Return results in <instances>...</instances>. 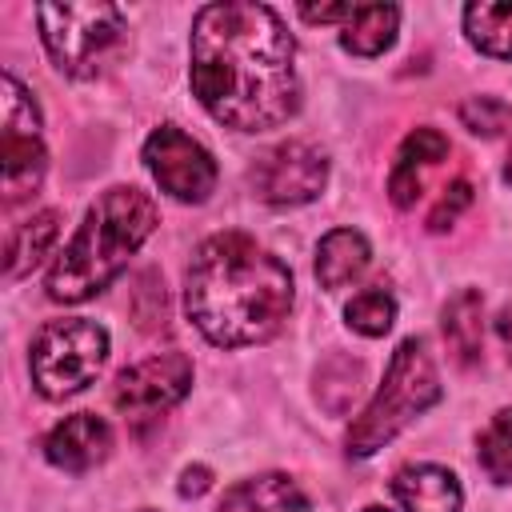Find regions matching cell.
I'll return each mask as SVG.
<instances>
[{
	"instance_id": "cell-21",
	"label": "cell",
	"mask_w": 512,
	"mask_h": 512,
	"mask_svg": "<svg viewBox=\"0 0 512 512\" xmlns=\"http://www.w3.org/2000/svg\"><path fill=\"white\" fill-rule=\"evenodd\" d=\"M344 316H348V324L360 336H384L392 328V320H396V300L384 288H368V292H360V296L348 300Z\"/></svg>"
},
{
	"instance_id": "cell-2",
	"label": "cell",
	"mask_w": 512,
	"mask_h": 512,
	"mask_svg": "<svg viewBox=\"0 0 512 512\" xmlns=\"http://www.w3.org/2000/svg\"><path fill=\"white\" fill-rule=\"evenodd\" d=\"M184 308L216 348L260 344L288 320L292 272L252 236L216 232L184 272Z\"/></svg>"
},
{
	"instance_id": "cell-3",
	"label": "cell",
	"mask_w": 512,
	"mask_h": 512,
	"mask_svg": "<svg viewBox=\"0 0 512 512\" xmlns=\"http://www.w3.org/2000/svg\"><path fill=\"white\" fill-rule=\"evenodd\" d=\"M156 204L140 188H108L84 216L72 244L56 256L48 272V296L60 304H80L108 288L128 256L156 232Z\"/></svg>"
},
{
	"instance_id": "cell-4",
	"label": "cell",
	"mask_w": 512,
	"mask_h": 512,
	"mask_svg": "<svg viewBox=\"0 0 512 512\" xmlns=\"http://www.w3.org/2000/svg\"><path fill=\"white\" fill-rule=\"evenodd\" d=\"M436 400H440V380H436V364H432L428 348L416 336L400 340V348L388 360L384 384L376 388L368 408L348 428V452L372 456L376 448H384L404 424H412Z\"/></svg>"
},
{
	"instance_id": "cell-1",
	"label": "cell",
	"mask_w": 512,
	"mask_h": 512,
	"mask_svg": "<svg viewBox=\"0 0 512 512\" xmlns=\"http://www.w3.org/2000/svg\"><path fill=\"white\" fill-rule=\"evenodd\" d=\"M192 92L236 132H272L300 108L296 44L268 4H208L192 20Z\"/></svg>"
},
{
	"instance_id": "cell-28",
	"label": "cell",
	"mask_w": 512,
	"mask_h": 512,
	"mask_svg": "<svg viewBox=\"0 0 512 512\" xmlns=\"http://www.w3.org/2000/svg\"><path fill=\"white\" fill-rule=\"evenodd\" d=\"M364 512H388V508H364Z\"/></svg>"
},
{
	"instance_id": "cell-24",
	"label": "cell",
	"mask_w": 512,
	"mask_h": 512,
	"mask_svg": "<svg viewBox=\"0 0 512 512\" xmlns=\"http://www.w3.org/2000/svg\"><path fill=\"white\" fill-rule=\"evenodd\" d=\"M348 12H352V4H320V8H312V4H300V16L304 20H312V24H332V20H348Z\"/></svg>"
},
{
	"instance_id": "cell-16",
	"label": "cell",
	"mask_w": 512,
	"mask_h": 512,
	"mask_svg": "<svg viewBox=\"0 0 512 512\" xmlns=\"http://www.w3.org/2000/svg\"><path fill=\"white\" fill-rule=\"evenodd\" d=\"M368 260H372V248L356 228H332L316 244V280L320 288H344L368 268Z\"/></svg>"
},
{
	"instance_id": "cell-8",
	"label": "cell",
	"mask_w": 512,
	"mask_h": 512,
	"mask_svg": "<svg viewBox=\"0 0 512 512\" xmlns=\"http://www.w3.org/2000/svg\"><path fill=\"white\" fill-rule=\"evenodd\" d=\"M144 164L156 176V184L184 204H200L216 188L212 152L200 140H192L188 132H180L176 124H160L144 140Z\"/></svg>"
},
{
	"instance_id": "cell-9",
	"label": "cell",
	"mask_w": 512,
	"mask_h": 512,
	"mask_svg": "<svg viewBox=\"0 0 512 512\" xmlns=\"http://www.w3.org/2000/svg\"><path fill=\"white\" fill-rule=\"evenodd\" d=\"M248 180H252L256 196L268 204H280V208L284 204H308L328 184V160L316 144L284 140V144L256 156Z\"/></svg>"
},
{
	"instance_id": "cell-22",
	"label": "cell",
	"mask_w": 512,
	"mask_h": 512,
	"mask_svg": "<svg viewBox=\"0 0 512 512\" xmlns=\"http://www.w3.org/2000/svg\"><path fill=\"white\" fill-rule=\"evenodd\" d=\"M460 120L476 136H500L512 120V108L500 96H472V100L460 104Z\"/></svg>"
},
{
	"instance_id": "cell-18",
	"label": "cell",
	"mask_w": 512,
	"mask_h": 512,
	"mask_svg": "<svg viewBox=\"0 0 512 512\" xmlns=\"http://www.w3.org/2000/svg\"><path fill=\"white\" fill-rule=\"evenodd\" d=\"M396 24H400V8L392 4H352L340 44L356 56H380L396 40Z\"/></svg>"
},
{
	"instance_id": "cell-5",
	"label": "cell",
	"mask_w": 512,
	"mask_h": 512,
	"mask_svg": "<svg viewBox=\"0 0 512 512\" xmlns=\"http://www.w3.org/2000/svg\"><path fill=\"white\" fill-rule=\"evenodd\" d=\"M36 20L48 56L68 76H96L124 36V12L116 4H40Z\"/></svg>"
},
{
	"instance_id": "cell-11",
	"label": "cell",
	"mask_w": 512,
	"mask_h": 512,
	"mask_svg": "<svg viewBox=\"0 0 512 512\" xmlns=\"http://www.w3.org/2000/svg\"><path fill=\"white\" fill-rule=\"evenodd\" d=\"M112 448V428L92 416V412H76L64 416L48 436H44V456L64 468V472H88L96 468Z\"/></svg>"
},
{
	"instance_id": "cell-10",
	"label": "cell",
	"mask_w": 512,
	"mask_h": 512,
	"mask_svg": "<svg viewBox=\"0 0 512 512\" xmlns=\"http://www.w3.org/2000/svg\"><path fill=\"white\" fill-rule=\"evenodd\" d=\"M192 388V360L184 352H160L124 368L112 384V404L124 416H156L180 404Z\"/></svg>"
},
{
	"instance_id": "cell-26",
	"label": "cell",
	"mask_w": 512,
	"mask_h": 512,
	"mask_svg": "<svg viewBox=\"0 0 512 512\" xmlns=\"http://www.w3.org/2000/svg\"><path fill=\"white\" fill-rule=\"evenodd\" d=\"M496 336H500V344L508 348V360H512V304L500 308V316H496Z\"/></svg>"
},
{
	"instance_id": "cell-27",
	"label": "cell",
	"mask_w": 512,
	"mask_h": 512,
	"mask_svg": "<svg viewBox=\"0 0 512 512\" xmlns=\"http://www.w3.org/2000/svg\"><path fill=\"white\" fill-rule=\"evenodd\" d=\"M504 180L512 184V156H508V168H504Z\"/></svg>"
},
{
	"instance_id": "cell-7",
	"label": "cell",
	"mask_w": 512,
	"mask_h": 512,
	"mask_svg": "<svg viewBox=\"0 0 512 512\" xmlns=\"http://www.w3.org/2000/svg\"><path fill=\"white\" fill-rule=\"evenodd\" d=\"M48 168V152L40 140V108L28 88L8 72L4 76V208L28 200Z\"/></svg>"
},
{
	"instance_id": "cell-25",
	"label": "cell",
	"mask_w": 512,
	"mask_h": 512,
	"mask_svg": "<svg viewBox=\"0 0 512 512\" xmlns=\"http://www.w3.org/2000/svg\"><path fill=\"white\" fill-rule=\"evenodd\" d=\"M208 488H212V472L204 464H192V468L180 472V496H200Z\"/></svg>"
},
{
	"instance_id": "cell-17",
	"label": "cell",
	"mask_w": 512,
	"mask_h": 512,
	"mask_svg": "<svg viewBox=\"0 0 512 512\" xmlns=\"http://www.w3.org/2000/svg\"><path fill=\"white\" fill-rule=\"evenodd\" d=\"M444 340L452 348V356L460 364H476L480 360V344H484V300L476 288H460L448 304H444Z\"/></svg>"
},
{
	"instance_id": "cell-13",
	"label": "cell",
	"mask_w": 512,
	"mask_h": 512,
	"mask_svg": "<svg viewBox=\"0 0 512 512\" xmlns=\"http://www.w3.org/2000/svg\"><path fill=\"white\" fill-rule=\"evenodd\" d=\"M392 492L404 512H460V480L440 464H408L396 472Z\"/></svg>"
},
{
	"instance_id": "cell-15",
	"label": "cell",
	"mask_w": 512,
	"mask_h": 512,
	"mask_svg": "<svg viewBox=\"0 0 512 512\" xmlns=\"http://www.w3.org/2000/svg\"><path fill=\"white\" fill-rule=\"evenodd\" d=\"M56 236H60V212H52V208L28 216L24 224H12L8 228V244H4V280L28 276L48 256Z\"/></svg>"
},
{
	"instance_id": "cell-6",
	"label": "cell",
	"mask_w": 512,
	"mask_h": 512,
	"mask_svg": "<svg viewBox=\"0 0 512 512\" xmlns=\"http://www.w3.org/2000/svg\"><path fill=\"white\" fill-rule=\"evenodd\" d=\"M104 360H108V332L92 320L72 316V320H48L36 332L28 368H32V384L48 400H64L84 384H92Z\"/></svg>"
},
{
	"instance_id": "cell-12",
	"label": "cell",
	"mask_w": 512,
	"mask_h": 512,
	"mask_svg": "<svg viewBox=\"0 0 512 512\" xmlns=\"http://www.w3.org/2000/svg\"><path fill=\"white\" fill-rule=\"evenodd\" d=\"M448 156V136H440L436 128H416L404 136L396 160H392V172H388V196L392 204L400 208H412L424 192V180L428 172Z\"/></svg>"
},
{
	"instance_id": "cell-23",
	"label": "cell",
	"mask_w": 512,
	"mask_h": 512,
	"mask_svg": "<svg viewBox=\"0 0 512 512\" xmlns=\"http://www.w3.org/2000/svg\"><path fill=\"white\" fill-rule=\"evenodd\" d=\"M468 204H472V184H468V180L448 184V188H444V196L436 200L432 216H428V228H432V232H444V228H448V224H452Z\"/></svg>"
},
{
	"instance_id": "cell-19",
	"label": "cell",
	"mask_w": 512,
	"mask_h": 512,
	"mask_svg": "<svg viewBox=\"0 0 512 512\" xmlns=\"http://www.w3.org/2000/svg\"><path fill=\"white\" fill-rule=\"evenodd\" d=\"M464 32L480 52H488L496 60H512V0L468 4L464 8Z\"/></svg>"
},
{
	"instance_id": "cell-20",
	"label": "cell",
	"mask_w": 512,
	"mask_h": 512,
	"mask_svg": "<svg viewBox=\"0 0 512 512\" xmlns=\"http://www.w3.org/2000/svg\"><path fill=\"white\" fill-rule=\"evenodd\" d=\"M480 468L496 484H512V408H500L480 432Z\"/></svg>"
},
{
	"instance_id": "cell-29",
	"label": "cell",
	"mask_w": 512,
	"mask_h": 512,
	"mask_svg": "<svg viewBox=\"0 0 512 512\" xmlns=\"http://www.w3.org/2000/svg\"><path fill=\"white\" fill-rule=\"evenodd\" d=\"M140 512H152V508H140Z\"/></svg>"
},
{
	"instance_id": "cell-14",
	"label": "cell",
	"mask_w": 512,
	"mask_h": 512,
	"mask_svg": "<svg viewBox=\"0 0 512 512\" xmlns=\"http://www.w3.org/2000/svg\"><path fill=\"white\" fill-rule=\"evenodd\" d=\"M216 512H308V500L300 492V484L284 472H260L248 476L240 484H232Z\"/></svg>"
}]
</instances>
